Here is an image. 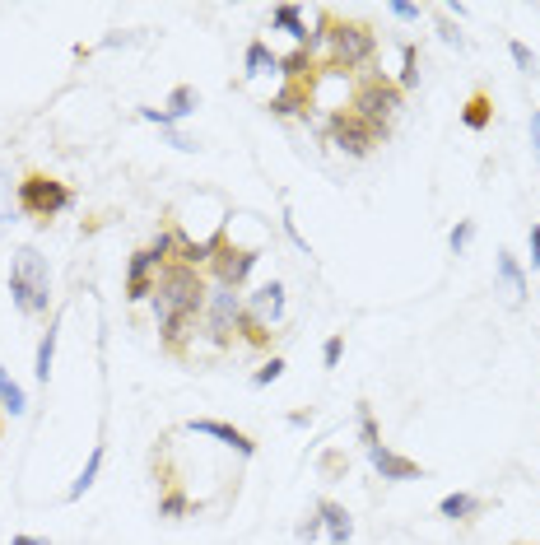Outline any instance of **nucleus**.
<instances>
[{"label": "nucleus", "mask_w": 540, "mask_h": 545, "mask_svg": "<svg viewBox=\"0 0 540 545\" xmlns=\"http://www.w3.org/2000/svg\"><path fill=\"white\" fill-rule=\"evenodd\" d=\"M531 154L540 159V112H531Z\"/></svg>", "instance_id": "39"}, {"label": "nucleus", "mask_w": 540, "mask_h": 545, "mask_svg": "<svg viewBox=\"0 0 540 545\" xmlns=\"http://www.w3.org/2000/svg\"><path fill=\"white\" fill-rule=\"evenodd\" d=\"M480 513H485V499H475V494H466V490L438 499V518H447V522H471V518H480Z\"/></svg>", "instance_id": "16"}, {"label": "nucleus", "mask_w": 540, "mask_h": 545, "mask_svg": "<svg viewBox=\"0 0 540 545\" xmlns=\"http://www.w3.org/2000/svg\"><path fill=\"white\" fill-rule=\"evenodd\" d=\"M396 89H401V94H415L419 89V47L415 42L401 47V80H396Z\"/></svg>", "instance_id": "24"}, {"label": "nucleus", "mask_w": 540, "mask_h": 545, "mask_svg": "<svg viewBox=\"0 0 540 545\" xmlns=\"http://www.w3.org/2000/svg\"><path fill=\"white\" fill-rule=\"evenodd\" d=\"M527 243H531V271H540V224H531Z\"/></svg>", "instance_id": "38"}, {"label": "nucleus", "mask_w": 540, "mask_h": 545, "mask_svg": "<svg viewBox=\"0 0 540 545\" xmlns=\"http://www.w3.org/2000/svg\"><path fill=\"white\" fill-rule=\"evenodd\" d=\"M438 38H443L447 47H457V52H461V47H466V38H461V28L452 24V19H447V14H443V19H438Z\"/></svg>", "instance_id": "33"}, {"label": "nucleus", "mask_w": 540, "mask_h": 545, "mask_svg": "<svg viewBox=\"0 0 540 545\" xmlns=\"http://www.w3.org/2000/svg\"><path fill=\"white\" fill-rule=\"evenodd\" d=\"M368 462H373V471H378L382 480H392V485H401V480H424V466H419L415 457H401V452L387 448V443L368 448Z\"/></svg>", "instance_id": "10"}, {"label": "nucleus", "mask_w": 540, "mask_h": 545, "mask_svg": "<svg viewBox=\"0 0 540 545\" xmlns=\"http://www.w3.org/2000/svg\"><path fill=\"white\" fill-rule=\"evenodd\" d=\"M266 70H280V56L270 52L266 38H252L247 42V56H243V75L247 80H257V75H266Z\"/></svg>", "instance_id": "17"}, {"label": "nucleus", "mask_w": 540, "mask_h": 545, "mask_svg": "<svg viewBox=\"0 0 540 545\" xmlns=\"http://www.w3.org/2000/svg\"><path fill=\"white\" fill-rule=\"evenodd\" d=\"M163 136H168V145H173V150H182V154H196V140H187V136H182V131H177V126H173V131H163Z\"/></svg>", "instance_id": "37"}, {"label": "nucleus", "mask_w": 540, "mask_h": 545, "mask_svg": "<svg viewBox=\"0 0 540 545\" xmlns=\"http://www.w3.org/2000/svg\"><path fill=\"white\" fill-rule=\"evenodd\" d=\"M284 233H289V238H294V247H298V252H308V238H303V233H298V224H294V215H289V210H284Z\"/></svg>", "instance_id": "36"}, {"label": "nucleus", "mask_w": 540, "mask_h": 545, "mask_svg": "<svg viewBox=\"0 0 540 545\" xmlns=\"http://www.w3.org/2000/svg\"><path fill=\"white\" fill-rule=\"evenodd\" d=\"M10 299L24 317H47L52 308V271L38 247H19L10 261Z\"/></svg>", "instance_id": "2"}, {"label": "nucleus", "mask_w": 540, "mask_h": 545, "mask_svg": "<svg viewBox=\"0 0 540 545\" xmlns=\"http://www.w3.org/2000/svg\"><path fill=\"white\" fill-rule=\"evenodd\" d=\"M187 434H201V438H215L224 448H233L238 457H257V443L238 429V424H224V420H187Z\"/></svg>", "instance_id": "11"}, {"label": "nucleus", "mask_w": 540, "mask_h": 545, "mask_svg": "<svg viewBox=\"0 0 540 545\" xmlns=\"http://www.w3.org/2000/svg\"><path fill=\"white\" fill-rule=\"evenodd\" d=\"M103 457H108V448L103 443H94V452H89V462H84V471L75 480H70V490H66V499L75 504V499H84V494L94 490V480H98V471H103Z\"/></svg>", "instance_id": "18"}, {"label": "nucleus", "mask_w": 540, "mask_h": 545, "mask_svg": "<svg viewBox=\"0 0 540 545\" xmlns=\"http://www.w3.org/2000/svg\"><path fill=\"white\" fill-rule=\"evenodd\" d=\"M257 261H261V247H238L229 243V233L219 238L215 247V261H210V285H224V289H243L247 280H252V271H257Z\"/></svg>", "instance_id": "8"}, {"label": "nucleus", "mask_w": 540, "mask_h": 545, "mask_svg": "<svg viewBox=\"0 0 540 545\" xmlns=\"http://www.w3.org/2000/svg\"><path fill=\"white\" fill-rule=\"evenodd\" d=\"M494 271H499L503 299L513 303V308H522V303H527V271H522V261H517L508 247H499V252H494Z\"/></svg>", "instance_id": "13"}, {"label": "nucleus", "mask_w": 540, "mask_h": 545, "mask_svg": "<svg viewBox=\"0 0 540 545\" xmlns=\"http://www.w3.org/2000/svg\"><path fill=\"white\" fill-rule=\"evenodd\" d=\"M284 378V359L280 355H270L266 364L257 368V373H252V387H270V382H280Z\"/></svg>", "instance_id": "28"}, {"label": "nucleus", "mask_w": 540, "mask_h": 545, "mask_svg": "<svg viewBox=\"0 0 540 545\" xmlns=\"http://www.w3.org/2000/svg\"><path fill=\"white\" fill-rule=\"evenodd\" d=\"M354 424H359V443H364V452L378 448L382 434H378V420H373V406H368V401H359V406H354Z\"/></svg>", "instance_id": "25"}, {"label": "nucleus", "mask_w": 540, "mask_h": 545, "mask_svg": "<svg viewBox=\"0 0 540 545\" xmlns=\"http://www.w3.org/2000/svg\"><path fill=\"white\" fill-rule=\"evenodd\" d=\"M163 266H168V261H159L149 247H140V252L131 257V266H126V299L131 303L154 299V280H159Z\"/></svg>", "instance_id": "9"}, {"label": "nucleus", "mask_w": 540, "mask_h": 545, "mask_svg": "<svg viewBox=\"0 0 540 545\" xmlns=\"http://www.w3.org/2000/svg\"><path fill=\"white\" fill-rule=\"evenodd\" d=\"M0 410H5V415H14V420H19V415L28 410L24 387H19V382H14L10 373H5V368H0Z\"/></svg>", "instance_id": "23"}, {"label": "nucleus", "mask_w": 540, "mask_h": 545, "mask_svg": "<svg viewBox=\"0 0 540 545\" xmlns=\"http://www.w3.org/2000/svg\"><path fill=\"white\" fill-rule=\"evenodd\" d=\"M289 424H294V429H308V424H312V410H294V415H289Z\"/></svg>", "instance_id": "40"}, {"label": "nucleus", "mask_w": 540, "mask_h": 545, "mask_svg": "<svg viewBox=\"0 0 540 545\" xmlns=\"http://www.w3.org/2000/svg\"><path fill=\"white\" fill-rule=\"evenodd\" d=\"M322 532H326V527H322V518H317V513H312L308 522H298V541H317Z\"/></svg>", "instance_id": "35"}, {"label": "nucleus", "mask_w": 540, "mask_h": 545, "mask_svg": "<svg viewBox=\"0 0 540 545\" xmlns=\"http://www.w3.org/2000/svg\"><path fill=\"white\" fill-rule=\"evenodd\" d=\"M238 341H243V345H257V350H266V345H270V327H261L257 317H252V313L243 308V317H238Z\"/></svg>", "instance_id": "26"}, {"label": "nucleus", "mask_w": 540, "mask_h": 545, "mask_svg": "<svg viewBox=\"0 0 540 545\" xmlns=\"http://www.w3.org/2000/svg\"><path fill=\"white\" fill-rule=\"evenodd\" d=\"M461 122H466V131H489V122H494V98L471 94L466 108H461Z\"/></svg>", "instance_id": "20"}, {"label": "nucleus", "mask_w": 540, "mask_h": 545, "mask_svg": "<svg viewBox=\"0 0 540 545\" xmlns=\"http://www.w3.org/2000/svg\"><path fill=\"white\" fill-rule=\"evenodd\" d=\"M401 108H405V94L396 89V80H387V75H368V80L350 94V112L354 117H364L382 140H387L392 122L401 117Z\"/></svg>", "instance_id": "5"}, {"label": "nucleus", "mask_w": 540, "mask_h": 545, "mask_svg": "<svg viewBox=\"0 0 540 545\" xmlns=\"http://www.w3.org/2000/svg\"><path fill=\"white\" fill-rule=\"evenodd\" d=\"M205 299H210V280L201 271L177 266V261H168L159 271L149 308H154V327H159V341L168 355L177 359L187 355V341L196 336V327L205 317Z\"/></svg>", "instance_id": "1"}, {"label": "nucleus", "mask_w": 540, "mask_h": 545, "mask_svg": "<svg viewBox=\"0 0 540 545\" xmlns=\"http://www.w3.org/2000/svg\"><path fill=\"white\" fill-rule=\"evenodd\" d=\"M14 210H19V205H14V187H10V178L0 173V233H5V224L14 219Z\"/></svg>", "instance_id": "31"}, {"label": "nucleus", "mask_w": 540, "mask_h": 545, "mask_svg": "<svg viewBox=\"0 0 540 545\" xmlns=\"http://www.w3.org/2000/svg\"><path fill=\"white\" fill-rule=\"evenodd\" d=\"M508 56H513V66L522 75H536V52H531L527 42H508Z\"/></svg>", "instance_id": "29"}, {"label": "nucleus", "mask_w": 540, "mask_h": 545, "mask_svg": "<svg viewBox=\"0 0 540 545\" xmlns=\"http://www.w3.org/2000/svg\"><path fill=\"white\" fill-rule=\"evenodd\" d=\"M56 317L47 322V331H42V341H38V359H33V373H38V382H47L52 378V364H56Z\"/></svg>", "instance_id": "22"}, {"label": "nucleus", "mask_w": 540, "mask_h": 545, "mask_svg": "<svg viewBox=\"0 0 540 545\" xmlns=\"http://www.w3.org/2000/svg\"><path fill=\"white\" fill-rule=\"evenodd\" d=\"M340 355H345V336H326L322 364H326V368H340Z\"/></svg>", "instance_id": "32"}, {"label": "nucleus", "mask_w": 540, "mask_h": 545, "mask_svg": "<svg viewBox=\"0 0 540 545\" xmlns=\"http://www.w3.org/2000/svg\"><path fill=\"white\" fill-rule=\"evenodd\" d=\"M387 10H392V19H401V24H415L419 14H424V10H419V5H410V0H392Z\"/></svg>", "instance_id": "34"}, {"label": "nucleus", "mask_w": 540, "mask_h": 545, "mask_svg": "<svg viewBox=\"0 0 540 545\" xmlns=\"http://www.w3.org/2000/svg\"><path fill=\"white\" fill-rule=\"evenodd\" d=\"M243 294L238 289H224V285H210V299H205V317H201V331L210 345H233L238 341V317H243Z\"/></svg>", "instance_id": "6"}, {"label": "nucleus", "mask_w": 540, "mask_h": 545, "mask_svg": "<svg viewBox=\"0 0 540 545\" xmlns=\"http://www.w3.org/2000/svg\"><path fill=\"white\" fill-rule=\"evenodd\" d=\"M187 513H191V499L182 490H168L159 499V518H187Z\"/></svg>", "instance_id": "27"}, {"label": "nucleus", "mask_w": 540, "mask_h": 545, "mask_svg": "<svg viewBox=\"0 0 540 545\" xmlns=\"http://www.w3.org/2000/svg\"><path fill=\"white\" fill-rule=\"evenodd\" d=\"M317 518H322L331 545H350L354 522H350V513H345V504H336V499H322V504H317Z\"/></svg>", "instance_id": "15"}, {"label": "nucleus", "mask_w": 540, "mask_h": 545, "mask_svg": "<svg viewBox=\"0 0 540 545\" xmlns=\"http://www.w3.org/2000/svg\"><path fill=\"white\" fill-rule=\"evenodd\" d=\"M266 108L275 112V117H303V122H308L312 117V89L308 84H284L275 98H266Z\"/></svg>", "instance_id": "14"}, {"label": "nucleus", "mask_w": 540, "mask_h": 545, "mask_svg": "<svg viewBox=\"0 0 540 545\" xmlns=\"http://www.w3.org/2000/svg\"><path fill=\"white\" fill-rule=\"evenodd\" d=\"M471 238H475V219H461L457 229L447 233V247H452V252H457V257H461V252L471 247Z\"/></svg>", "instance_id": "30"}, {"label": "nucleus", "mask_w": 540, "mask_h": 545, "mask_svg": "<svg viewBox=\"0 0 540 545\" xmlns=\"http://www.w3.org/2000/svg\"><path fill=\"white\" fill-rule=\"evenodd\" d=\"M201 108V89L196 84H177L173 94H168V103H163V112L173 117V122H182V117H191V112Z\"/></svg>", "instance_id": "21"}, {"label": "nucleus", "mask_w": 540, "mask_h": 545, "mask_svg": "<svg viewBox=\"0 0 540 545\" xmlns=\"http://www.w3.org/2000/svg\"><path fill=\"white\" fill-rule=\"evenodd\" d=\"M270 24L284 28L298 47H308V24H303V10H298V5H275V10H270Z\"/></svg>", "instance_id": "19"}, {"label": "nucleus", "mask_w": 540, "mask_h": 545, "mask_svg": "<svg viewBox=\"0 0 540 545\" xmlns=\"http://www.w3.org/2000/svg\"><path fill=\"white\" fill-rule=\"evenodd\" d=\"M243 303L261 327H275V322L284 317V285L280 280H266V285H257L252 294H243Z\"/></svg>", "instance_id": "12"}, {"label": "nucleus", "mask_w": 540, "mask_h": 545, "mask_svg": "<svg viewBox=\"0 0 540 545\" xmlns=\"http://www.w3.org/2000/svg\"><path fill=\"white\" fill-rule=\"evenodd\" d=\"M14 205H19L28 219L52 224L56 215H66L70 205H75V191L61 178H52V173H28V178L14 182Z\"/></svg>", "instance_id": "4"}, {"label": "nucleus", "mask_w": 540, "mask_h": 545, "mask_svg": "<svg viewBox=\"0 0 540 545\" xmlns=\"http://www.w3.org/2000/svg\"><path fill=\"white\" fill-rule=\"evenodd\" d=\"M10 545H52V541H47V536H28V532H24V536H14Z\"/></svg>", "instance_id": "41"}, {"label": "nucleus", "mask_w": 540, "mask_h": 545, "mask_svg": "<svg viewBox=\"0 0 540 545\" xmlns=\"http://www.w3.org/2000/svg\"><path fill=\"white\" fill-rule=\"evenodd\" d=\"M378 56V33L359 19H331L326 28V66L350 75V70H364L368 61Z\"/></svg>", "instance_id": "3"}, {"label": "nucleus", "mask_w": 540, "mask_h": 545, "mask_svg": "<svg viewBox=\"0 0 540 545\" xmlns=\"http://www.w3.org/2000/svg\"><path fill=\"white\" fill-rule=\"evenodd\" d=\"M322 131H326V140H331L340 154H350V159H368V154L382 145L378 131H373L364 117H354L350 108H345V112H326Z\"/></svg>", "instance_id": "7"}]
</instances>
